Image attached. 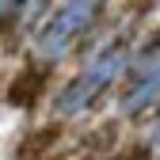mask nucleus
<instances>
[{"label":"nucleus","mask_w":160,"mask_h":160,"mask_svg":"<svg viewBox=\"0 0 160 160\" xmlns=\"http://www.w3.org/2000/svg\"><path fill=\"white\" fill-rule=\"evenodd\" d=\"M126 65H130V50H126L122 42L107 46V50L99 53L84 72L72 80V84H65V92L53 99V114H76V111L92 107L95 99L103 95V88H107V84H114V80L122 76V69H126Z\"/></svg>","instance_id":"nucleus-1"},{"label":"nucleus","mask_w":160,"mask_h":160,"mask_svg":"<svg viewBox=\"0 0 160 160\" xmlns=\"http://www.w3.org/2000/svg\"><path fill=\"white\" fill-rule=\"evenodd\" d=\"M103 4L107 0H65L53 12V19L42 27V34H38V57L42 61H61L80 38L95 27Z\"/></svg>","instance_id":"nucleus-2"},{"label":"nucleus","mask_w":160,"mask_h":160,"mask_svg":"<svg viewBox=\"0 0 160 160\" xmlns=\"http://www.w3.org/2000/svg\"><path fill=\"white\" fill-rule=\"evenodd\" d=\"M160 99V72H152V76H141L137 84H130V92H126V99H122V111L126 114H141V111H149L152 103Z\"/></svg>","instance_id":"nucleus-3"},{"label":"nucleus","mask_w":160,"mask_h":160,"mask_svg":"<svg viewBox=\"0 0 160 160\" xmlns=\"http://www.w3.org/2000/svg\"><path fill=\"white\" fill-rule=\"evenodd\" d=\"M19 4H23V0H0V23H4V19H12V15L19 12Z\"/></svg>","instance_id":"nucleus-4"},{"label":"nucleus","mask_w":160,"mask_h":160,"mask_svg":"<svg viewBox=\"0 0 160 160\" xmlns=\"http://www.w3.org/2000/svg\"><path fill=\"white\" fill-rule=\"evenodd\" d=\"M46 4H50V0H27V23L42 15V8H46Z\"/></svg>","instance_id":"nucleus-5"},{"label":"nucleus","mask_w":160,"mask_h":160,"mask_svg":"<svg viewBox=\"0 0 160 160\" xmlns=\"http://www.w3.org/2000/svg\"><path fill=\"white\" fill-rule=\"evenodd\" d=\"M149 145H160V122H156V130H152V137H149Z\"/></svg>","instance_id":"nucleus-6"}]
</instances>
